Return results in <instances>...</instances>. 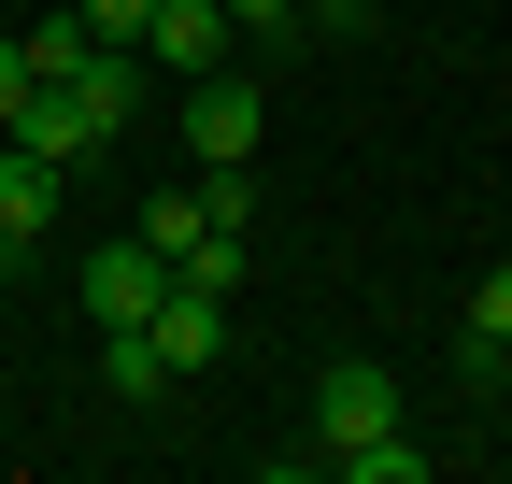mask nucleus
Here are the masks:
<instances>
[{"instance_id":"1","label":"nucleus","mask_w":512,"mask_h":484,"mask_svg":"<svg viewBox=\"0 0 512 484\" xmlns=\"http://www.w3.org/2000/svg\"><path fill=\"white\" fill-rule=\"evenodd\" d=\"M370 428H399V371H384V356H328V371H313V456H342Z\"/></svg>"},{"instance_id":"3","label":"nucleus","mask_w":512,"mask_h":484,"mask_svg":"<svg viewBox=\"0 0 512 484\" xmlns=\"http://www.w3.org/2000/svg\"><path fill=\"white\" fill-rule=\"evenodd\" d=\"M157 299H171V257H157L143 228H128V242H100V257H86V328H143Z\"/></svg>"},{"instance_id":"9","label":"nucleus","mask_w":512,"mask_h":484,"mask_svg":"<svg viewBox=\"0 0 512 484\" xmlns=\"http://www.w3.org/2000/svg\"><path fill=\"white\" fill-rule=\"evenodd\" d=\"M171 285H214V299H228V285H242V228H200V242L171 257Z\"/></svg>"},{"instance_id":"6","label":"nucleus","mask_w":512,"mask_h":484,"mask_svg":"<svg viewBox=\"0 0 512 484\" xmlns=\"http://www.w3.org/2000/svg\"><path fill=\"white\" fill-rule=\"evenodd\" d=\"M57 200H72V171H57V157H29L15 129H0V228H15V242H43V228H57Z\"/></svg>"},{"instance_id":"4","label":"nucleus","mask_w":512,"mask_h":484,"mask_svg":"<svg viewBox=\"0 0 512 484\" xmlns=\"http://www.w3.org/2000/svg\"><path fill=\"white\" fill-rule=\"evenodd\" d=\"M228 0H157V15H143V57H157V72H185V86H200V72H228Z\"/></svg>"},{"instance_id":"2","label":"nucleus","mask_w":512,"mask_h":484,"mask_svg":"<svg viewBox=\"0 0 512 484\" xmlns=\"http://www.w3.org/2000/svg\"><path fill=\"white\" fill-rule=\"evenodd\" d=\"M256 129H271V100H256L242 72L185 86V157H200V171H256Z\"/></svg>"},{"instance_id":"12","label":"nucleus","mask_w":512,"mask_h":484,"mask_svg":"<svg viewBox=\"0 0 512 484\" xmlns=\"http://www.w3.org/2000/svg\"><path fill=\"white\" fill-rule=\"evenodd\" d=\"M228 29L242 43H299V0H228Z\"/></svg>"},{"instance_id":"15","label":"nucleus","mask_w":512,"mask_h":484,"mask_svg":"<svg viewBox=\"0 0 512 484\" xmlns=\"http://www.w3.org/2000/svg\"><path fill=\"white\" fill-rule=\"evenodd\" d=\"M15 257H29V242H15V228H0V271H15Z\"/></svg>"},{"instance_id":"7","label":"nucleus","mask_w":512,"mask_h":484,"mask_svg":"<svg viewBox=\"0 0 512 484\" xmlns=\"http://www.w3.org/2000/svg\"><path fill=\"white\" fill-rule=\"evenodd\" d=\"M185 371L157 356V328H100V399H128V413H157Z\"/></svg>"},{"instance_id":"11","label":"nucleus","mask_w":512,"mask_h":484,"mask_svg":"<svg viewBox=\"0 0 512 484\" xmlns=\"http://www.w3.org/2000/svg\"><path fill=\"white\" fill-rule=\"evenodd\" d=\"M72 15H86V43H143V15H157V0H72Z\"/></svg>"},{"instance_id":"5","label":"nucleus","mask_w":512,"mask_h":484,"mask_svg":"<svg viewBox=\"0 0 512 484\" xmlns=\"http://www.w3.org/2000/svg\"><path fill=\"white\" fill-rule=\"evenodd\" d=\"M143 328H157V356H171V371H214V356H228V299H214V285H171Z\"/></svg>"},{"instance_id":"10","label":"nucleus","mask_w":512,"mask_h":484,"mask_svg":"<svg viewBox=\"0 0 512 484\" xmlns=\"http://www.w3.org/2000/svg\"><path fill=\"white\" fill-rule=\"evenodd\" d=\"M143 242H157V257H185V242H200V186H185V200H143Z\"/></svg>"},{"instance_id":"13","label":"nucleus","mask_w":512,"mask_h":484,"mask_svg":"<svg viewBox=\"0 0 512 484\" xmlns=\"http://www.w3.org/2000/svg\"><path fill=\"white\" fill-rule=\"evenodd\" d=\"M470 328H484V342H512V257H498V271L470 285Z\"/></svg>"},{"instance_id":"8","label":"nucleus","mask_w":512,"mask_h":484,"mask_svg":"<svg viewBox=\"0 0 512 484\" xmlns=\"http://www.w3.org/2000/svg\"><path fill=\"white\" fill-rule=\"evenodd\" d=\"M328 470H356V484H427V442H413V428H370V442H342Z\"/></svg>"},{"instance_id":"14","label":"nucleus","mask_w":512,"mask_h":484,"mask_svg":"<svg viewBox=\"0 0 512 484\" xmlns=\"http://www.w3.org/2000/svg\"><path fill=\"white\" fill-rule=\"evenodd\" d=\"M29 86H43V72H29L15 43H0V129H15V100H29Z\"/></svg>"}]
</instances>
